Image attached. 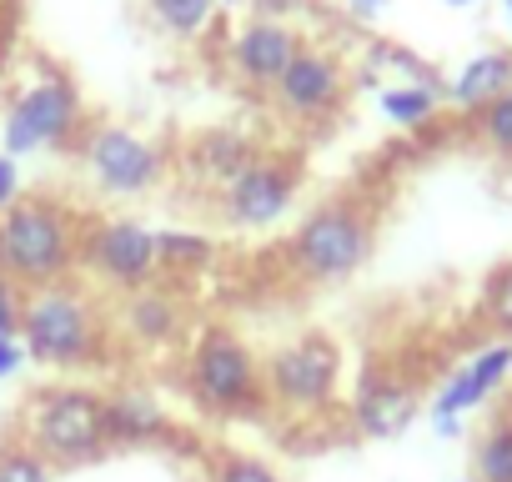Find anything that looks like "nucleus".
Returning <instances> with one entry per match:
<instances>
[{
	"mask_svg": "<svg viewBox=\"0 0 512 482\" xmlns=\"http://www.w3.org/2000/svg\"><path fill=\"white\" fill-rule=\"evenodd\" d=\"M302 31L287 21H262L251 16L246 26H236V36L226 41V66L236 81H246L251 91H277V81L287 76V66L302 56Z\"/></svg>",
	"mask_w": 512,
	"mask_h": 482,
	"instance_id": "13",
	"label": "nucleus"
},
{
	"mask_svg": "<svg viewBox=\"0 0 512 482\" xmlns=\"http://www.w3.org/2000/svg\"><path fill=\"white\" fill-rule=\"evenodd\" d=\"M181 387H186L191 407H201L206 417H221V422L267 417V407H272L267 387H262V357H256V347L221 322H211L191 337Z\"/></svg>",
	"mask_w": 512,
	"mask_h": 482,
	"instance_id": "4",
	"label": "nucleus"
},
{
	"mask_svg": "<svg viewBox=\"0 0 512 482\" xmlns=\"http://www.w3.org/2000/svg\"><path fill=\"white\" fill-rule=\"evenodd\" d=\"M507 86H512V51H477V56H467V61L452 71V81H447V106L477 116V111L492 106Z\"/></svg>",
	"mask_w": 512,
	"mask_h": 482,
	"instance_id": "18",
	"label": "nucleus"
},
{
	"mask_svg": "<svg viewBox=\"0 0 512 482\" xmlns=\"http://www.w3.org/2000/svg\"><path fill=\"white\" fill-rule=\"evenodd\" d=\"M81 166L91 176V186L106 196V201H136V196H151L166 171H171V151L151 136H141L136 126H121V121H101L81 136Z\"/></svg>",
	"mask_w": 512,
	"mask_h": 482,
	"instance_id": "9",
	"label": "nucleus"
},
{
	"mask_svg": "<svg viewBox=\"0 0 512 482\" xmlns=\"http://www.w3.org/2000/svg\"><path fill=\"white\" fill-rule=\"evenodd\" d=\"M262 387L272 412L287 417H327L342 397V347L327 332H307L297 342H282L262 357Z\"/></svg>",
	"mask_w": 512,
	"mask_h": 482,
	"instance_id": "8",
	"label": "nucleus"
},
{
	"mask_svg": "<svg viewBox=\"0 0 512 482\" xmlns=\"http://www.w3.org/2000/svg\"><path fill=\"white\" fill-rule=\"evenodd\" d=\"M472 477L477 482H512V412L492 417L472 442Z\"/></svg>",
	"mask_w": 512,
	"mask_h": 482,
	"instance_id": "21",
	"label": "nucleus"
},
{
	"mask_svg": "<svg viewBox=\"0 0 512 482\" xmlns=\"http://www.w3.org/2000/svg\"><path fill=\"white\" fill-rule=\"evenodd\" d=\"M81 282L116 302L156 287V231L136 216H81Z\"/></svg>",
	"mask_w": 512,
	"mask_h": 482,
	"instance_id": "7",
	"label": "nucleus"
},
{
	"mask_svg": "<svg viewBox=\"0 0 512 482\" xmlns=\"http://www.w3.org/2000/svg\"><path fill=\"white\" fill-rule=\"evenodd\" d=\"M302 191V171L292 156H256L241 176L216 191V211L231 231H267L277 226Z\"/></svg>",
	"mask_w": 512,
	"mask_h": 482,
	"instance_id": "10",
	"label": "nucleus"
},
{
	"mask_svg": "<svg viewBox=\"0 0 512 482\" xmlns=\"http://www.w3.org/2000/svg\"><path fill=\"white\" fill-rule=\"evenodd\" d=\"M51 477H56L51 462L36 447H26L21 437L0 447V482H51Z\"/></svg>",
	"mask_w": 512,
	"mask_h": 482,
	"instance_id": "26",
	"label": "nucleus"
},
{
	"mask_svg": "<svg viewBox=\"0 0 512 482\" xmlns=\"http://www.w3.org/2000/svg\"><path fill=\"white\" fill-rule=\"evenodd\" d=\"M447 11H467V6H477V0H442Z\"/></svg>",
	"mask_w": 512,
	"mask_h": 482,
	"instance_id": "32",
	"label": "nucleus"
},
{
	"mask_svg": "<svg viewBox=\"0 0 512 482\" xmlns=\"http://www.w3.org/2000/svg\"><path fill=\"white\" fill-rule=\"evenodd\" d=\"M21 347L36 367L96 372V367H111L116 357V317L96 287L71 277V282L26 292Z\"/></svg>",
	"mask_w": 512,
	"mask_h": 482,
	"instance_id": "1",
	"label": "nucleus"
},
{
	"mask_svg": "<svg viewBox=\"0 0 512 482\" xmlns=\"http://www.w3.org/2000/svg\"><path fill=\"white\" fill-rule=\"evenodd\" d=\"M206 482H282V472L267 457H251V452H221L211 457Z\"/></svg>",
	"mask_w": 512,
	"mask_h": 482,
	"instance_id": "25",
	"label": "nucleus"
},
{
	"mask_svg": "<svg viewBox=\"0 0 512 482\" xmlns=\"http://www.w3.org/2000/svg\"><path fill=\"white\" fill-rule=\"evenodd\" d=\"M482 322H487L502 342H512V262H502V267L482 282Z\"/></svg>",
	"mask_w": 512,
	"mask_h": 482,
	"instance_id": "24",
	"label": "nucleus"
},
{
	"mask_svg": "<svg viewBox=\"0 0 512 482\" xmlns=\"http://www.w3.org/2000/svg\"><path fill=\"white\" fill-rule=\"evenodd\" d=\"M442 101H447V91L417 86V81H387V86L377 91V111H382V121L397 126V131H422V126H432L437 111H442Z\"/></svg>",
	"mask_w": 512,
	"mask_h": 482,
	"instance_id": "20",
	"label": "nucleus"
},
{
	"mask_svg": "<svg viewBox=\"0 0 512 482\" xmlns=\"http://www.w3.org/2000/svg\"><path fill=\"white\" fill-rule=\"evenodd\" d=\"M216 6H241V0H216Z\"/></svg>",
	"mask_w": 512,
	"mask_h": 482,
	"instance_id": "34",
	"label": "nucleus"
},
{
	"mask_svg": "<svg viewBox=\"0 0 512 482\" xmlns=\"http://www.w3.org/2000/svg\"><path fill=\"white\" fill-rule=\"evenodd\" d=\"M21 442L36 447L51 467H91V462H101L111 452V437H106V392H96L86 382L41 387L26 402Z\"/></svg>",
	"mask_w": 512,
	"mask_h": 482,
	"instance_id": "5",
	"label": "nucleus"
},
{
	"mask_svg": "<svg viewBox=\"0 0 512 482\" xmlns=\"http://www.w3.org/2000/svg\"><path fill=\"white\" fill-rule=\"evenodd\" d=\"M457 482H477V477H457Z\"/></svg>",
	"mask_w": 512,
	"mask_h": 482,
	"instance_id": "35",
	"label": "nucleus"
},
{
	"mask_svg": "<svg viewBox=\"0 0 512 482\" xmlns=\"http://www.w3.org/2000/svg\"><path fill=\"white\" fill-rule=\"evenodd\" d=\"M111 317H116L121 337H126L131 347H146V352H166V347H176V342L186 337V322H191L186 297H181L176 287H166V282L121 297Z\"/></svg>",
	"mask_w": 512,
	"mask_h": 482,
	"instance_id": "15",
	"label": "nucleus"
},
{
	"mask_svg": "<svg viewBox=\"0 0 512 482\" xmlns=\"http://www.w3.org/2000/svg\"><path fill=\"white\" fill-rule=\"evenodd\" d=\"M21 317H26V292L0 277V337H21Z\"/></svg>",
	"mask_w": 512,
	"mask_h": 482,
	"instance_id": "27",
	"label": "nucleus"
},
{
	"mask_svg": "<svg viewBox=\"0 0 512 482\" xmlns=\"http://www.w3.org/2000/svg\"><path fill=\"white\" fill-rule=\"evenodd\" d=\"M256 156V141L246 136V131H236V126H211V131H201L191 146H186V166H191V176L196 181H211L216 191L231 181V176H241Z\"/></svg>",
	"mask_w": 512,
	"mask_h": 482,
	"instance_id": "17",
	"label": "nucleus"
},
{
	"mask_svg": "<svg viewBox=\"0 0 512 482\" xmlns=\"http://www.w3.org/2000/svg\"><path fill=\"white\" fill-rule=\"evenodd\" d=\"M472 131H477V141H482L492 156L512 161V86H507L492 106H482V111L472 116Z\"/></svg>",
	"mask_w": 512,
	"mask_h": 482,
	"instance_id": "23",
	"label": "nucleus"
},
{
	"mask_svg": "<svg viewBox=\"0 0 512 482\" xmlns=\"http://www.w3.org/2000/svg\"><path fill=\"white\" fill-rule=\"evenodd\" d=\"M312 11V0H251V16H262V21H287L297 26V16Z\"/></svg>",
	"mask_w": 512,
	"mask_h": 482,
	"instance_id": "28",
	"label": "nucleus"
},
{
	"mask_svg": "<svg viewBox=\"0 0 512 482\" xmlns=\"http://www.w3.org/2000/svg\"><path fill=\"white\" fill-rule=\"evenodd\" d=\"M146 11H151V21L166 31V36H176V41H201L211 26H216V0H146Z\"/></svg>",
	"mask_w": 512,
	"mask_h": 482,
	"instance_id": "22",
	"label": "nucleus"
},
{
	"mask_svg": "<svg viewBox=\"0 0 512 482\" xmlns=\"http://www.w3.org/2000/svg\"><path fill=\"white\" fill-rule=\"evenodd\" d=\"M81 267V211L56 191H26L0 211V277L21 292L71 282Z\"/></svg>",
	"mask_w": 512,
	"mask_h": 482,
	"instance_id": "2",
	"label": "nucleus"
},
{
	"mask_svg": "<svg viewBox=\"0 0 512 482\" xmlns=\"http://www.w3.org/2000/svg\"><path fill=\"white\" fill-rule=\"evenodd\" d=\"M342 6H347V16H352V21L372 26V21H382V11L392 6V0H342Z\"/></svg>",
	"mask_w": 512,
	"mask_h": 482,
	"instance_id": "31",
	"label": "nucleus"
},
{
	"mask_svg": "<svg viewBox=\"0 0 512 482\" xmlns=\"http://www.w3.org/2000/svg\"><path fill=\"white\" fill-rule=\"evenodd\" d=\"M21 196H26V186H21V161L0 151V211H11Z\"/></svg>",
	"mask_w": 512,
	"mask_h": 482,
	"instance_id": "29",
	"label": "nucleus"
},
{
	"mask_svg": "<svg viewBox=\"0 0 512 482\" xmlns=\"http://www.w3.org/2000/svg\"><path fill=\"white\" fill-rule=\"evenodd\" d=\"M372 252H377V211L362 196L317 201L282 247L287 272L302 287H342L372 262Z\"/></svg>",
	"mask_w": 512,
	"mask_h": 482,
	"instance_id": "3",
	"label": "nucleus"
},
{
	"mask_svg": "<svg viewBox=\"0 0 512 482\" xmlns=\"http://www.w3.org/2000/svg\"><path fill=\"white\" fill-rule=\"evenodd\" d=\"M502 16H507V26H512V0H502Z\"/></svg>",
	"mask_w": 512,
	"mask_h": 482,
	"instance_id": "33",
	"label": "nucleus"
},
{
	"mask_svg": "<svg viewBox=\"0 0 512 482\" xmlns=\"http://www.w3.org/2000/svg\"><path fill=\"white\" fill-rule=\"evenodd\" d=\"M507 377H512V342L492 337V342H482L462 367H452V372L437 382L427 417L467 422V412H477L482 402H492V397L502 392V382H507Z\"/></svg>",
	"mask_w": 512,
	"mask_h": 482,
	"instance_id": "14",
	"label": "nucleus"
},
{
	"mask_svg": "<svg viewBox=\"0 0 512 482\" xmlns=\"http://www.w3.org/2000/svg\"><path fill=\"white\" fill-rule=\"evenodd\" d=\"M26 362H31V357H26L21 337H0V382H6V377H16Z\"/></svg>",
	"mask_w": 512,
	"mask_h": 482,
	"instance_id": "30",
	"label": "nucleus"
},
{
	"mask_svg": "<svg viewBox=\"0 0 512 482\" xmlns=\"http://www.w3.org/2000/svg\"><path fill=\"white\" fill-rule=\"evenodd\" d=\"M347 91H352V76L342 56L327 46H302V56L287 66L272 96H277V111L292 121H332L347 106Z\"/></svg>",
	"mask_w": 512,
	"mask_h": 482,
	"instance_id": "12",
	"label": "nucleus"
},
{
	"mask_svg": "<svg viewBox=\"0 0 512 482\" xmlns=\"http://www.w3.org/2000/svg\"><path fill=\"white\" fill-rule=\"evenodd\" d=\"M417 412H422L417 382L392 372L382 357H367L357 382H352V407H347L352 432L372 437V442H392V437H402L417 422Z\"/></svg>",
	"mask_w": 512,
	"mask_h": 482,
	"instance_id": "11",
	"label": "nucleus"
},
{
	"mask_svg": "<svg viewBox=\"0 0 512 482\" xmlns=\"http://www.w3.org/2000/svg\"><path fill=\"white\" fill-rule=\"evenodd\" d=\"M106 437L111 447H156L171 437V412L146 382H116L106 392Z\"/></svg>",
	"mask_w": 512,
	"mask_h": 482,
	"instance_id": "16",
	"label": "nucleus"
},
{
	"mask_svg": "<svg viewBox=\"0 0 512 482\" xmlns=\"http://www.w3.org/2000/svg\"><path fill=\"white\" fill-rule=\"evenodd\" d=\"M221 257V247L206 236V231H191V226H161L156 231V267H161V282H191L201 272H211Z\"/></svg>",
	"mask_w": 512,
	"mask_h": 482,
	"instance_id": "19",
	"label": "nucleus"
},
{
	"mask_svg": "<svg viewBox=\"0 0 512 482\" xmlns=\"http://www.w3.org/2000/svg\"><path fill=\"white\" fill-rule=\"evenodd\" d=\"M81 86L61 66H36L6 101L0 116V151L6 156H41V151H66L81 136Z\"/></svg>",
	"mask_w": 512,
	"mask_h": 482,
	"instance_id": "6",
	"label": "nucleus"
}]
</instances>
